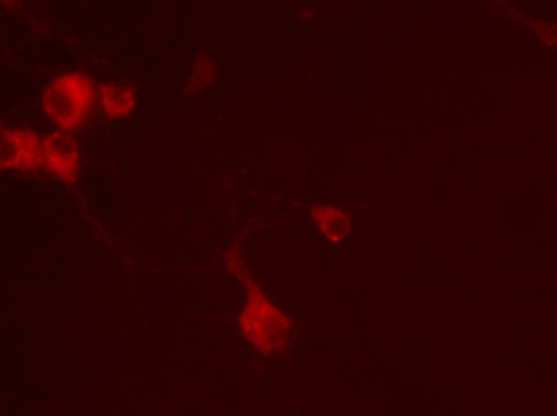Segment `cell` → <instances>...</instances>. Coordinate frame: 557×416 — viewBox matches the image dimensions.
I'll list each match as a JSON object with an SVG mask.
<instances>
[{
	"label": "cell",
	"instance_id": "obj_1",
	"mask_svg": "<svg viewBox=\"0 0 557 416\" xmlns=\"http://www.w3.org/2000/svg\"><path fill=\"white\" fill-rule=\"evenodd\" d=\"M225 269L244 288V301L237 312V332L242 341L263 358L288 354L297 341L295 320L255 279L237 245L225 252Z\"/></svg>",
	"mask_w": 557,
	"mask_h": 416
},
{
	"label": "cell",
	"instance_id": "obj_4",
	"mask_svg": "<svg viewBox=\"0 0 557 416\" xmlns=\"http://www.w3.org/2000/svg\"><path fill=\"white\" fill-rule=\"evenodd\" d=\"M81 146L74 134L57 129L42 136V169L54 180L67 188L76 185L81 178Z\"/></svg>",
	"mask_w": 557,
	"mask_h": 416
},
{
	"label": "cell",
	"instance_id": "obj_2",
	"mask_svg": "<svg viewBox=\"0 0 557 416\" xmlns=\"http://www.w3.org/2000/svg\"><path fill=\"white\" fill-rule=\"evenodd\" d=\"M99 108V85L87 72L54 76L40 91V110L59 131H81Z\"/></svg>",
	"mask_w": 557,
	"mask_h": 416
},
{
	"label": "cell",
	"instance_id": "obj_5",
	"mask_svg": "<svg viewBox=\"0 0 557 416\" xmlns=\"http://www.w3.org/2000/svg\"><path fill=\"white\" fill-rule=\"evenodd\" d=\"M308 218L317 229V235L329 245H342L355 232L352 214L337 203H310Z\"/></svg>",
	"mask_w": 557,
	"mask_h": 416
},
{
	"label": "cell",
	"instance_id": "obj_3",
	"mask_svg": "<svg viewBox=\"0 0 557 416\" xmlns=\"http://www.w3.org/2000/svg\"><path fill=\"white\" fill-rule=\"evenodd\" d=\"M42 169V136L32 127H0V172Z\"/></svg>",
	"mask_w": 557,
	"mask_h": 416
},
{
	"label": "cell",
	"instance_id": "obj_8",
	"mask_svg": "<svg viewBox=\"0 0 557 416\" xmlns=\"http://www.w3.org/2000/svg\"><path fill=\"white\" fill-rule=\"evenodd\" d=\"M216 78H219L216 61L206 50H201L193 61L188 78H185V83H183V97L193 99V97L201 94V91L210 89L216 83Z\"/></svg>",
	"mask_w": 557,
	"mask_h": 416
},
{
	"label": "cell",
	"instance_id": "obj_7",
	"mask_svg": "<svg viewBox=\"0 0 557 416\" xmlns=\"http://www.w3.org/2000/svg\"><path fill=\"white\" fill-rule=\"evenodd\" d=\"M138 94L136 87L129 83H101L99 85V110L108 121H123L129 118L132 112L136 110Z\"/></svg>",
	"mask_w": 557,
	"mask_h": 416
},
{
	"label": "cell",
	"instance_id": "obj_6",
	"mask_svg": "<svg viewBox=\"0 0 557 416\" xmlns=\"http://www.w3.org/2000/svg\"><path fill=\"white\" fill-rule=\"evenodd\" d=\"M495 12L506 18L510 25H516L518 29L527 31L542 50L550 52L557 56V21H548L529 12H522L520 8H510V5H499Z\"/></svg>",
	"mask_w": 557,
	"mask_h": 416
}]
</instances>
